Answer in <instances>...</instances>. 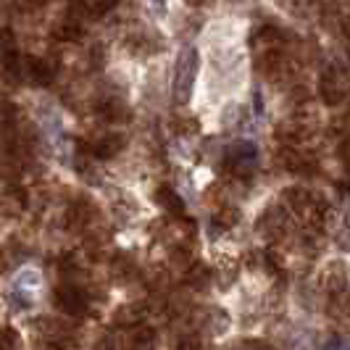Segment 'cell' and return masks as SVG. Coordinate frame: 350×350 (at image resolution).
I'll list each match as a JSON object with an SVG mask.
<instances>
[{"instance_id": "cell-20", "label": "cell", "mask_w": 350, "mask_h": 350, "mask_svg": "<svg viewBox=\"0 0 350 350\" xmlns=\"http://www.w3.org/2000/svg\"><path fill=\"white\" fill-rule=\"evenodd\" d=\"M0 263H3V258H0ZM0 269H3V266H0Z\"/></svg>"}, {"instance_id": "cell-9", "label": "cell", "mask_w": 350, "mask_h": 350, "mask_svg": "<svg viewBox=\"0 0 350 350\" xmlns=\"http://www.w3.org/2000/svg\"><path fill=\"white\" fill-rule=\"evenodd\" d=\"M24 206H27V193L24 190H18V187H11L8 193L0 198V208L5 211V213H21L24 211Z\"/></svg>"}, {"instance_id": "cell-2", "label": "cell", "mask_w": 350, "mask_h": 350, "mask_svg": "<svg viewBox=\"0 0 350 350\" xmlns=\"http://www.w3.org/2000/svg\"><path fill=\"white\" fill-rule=\"evenodd\" d=\"M319 92H321V100L327 105H340L348 95V79L340 69H329L321 74L319 79Z\"/></svg>"}, {"instance_id": "cell-3", "label": "cell", "mask_w": 350, "mask_h": 350, "mask_svg": "<svg viewBox=\"0 0 350 350\" xmlns=\"http://www.w3.org/2000/svg\"><path fill=\"white\" fill-rule=\"evenodd\" d=\"M256 163V148L250 142H237L234 148H229L227 153V169L237 176H247Z\"/></svg>"}, {"instance_id": "cell-5", "label": "cell", "mask_w": 350, "mask_h": 350, "mask_svg": "<svg viewBox=\"0 0 350 350\" xmlns=\"http://www.w3.org/2000/svg\"><path fill=\"white\" fill-rule=\"evenodd\" d=\"M55 298H58V306H61L64 311H69V314H82V311H85V306H88L85 293H82L79 287H74V284H64V287H58Z\"/></svg>"}, {"instance_id": "cell-14", "label": "cell", "mask_w": 350, "mask_h": 350, "mask_svg": "<svg viewBox=\"0 0 350 350\" xmlns=\"http://www.w3.org/2000/svg\"><path fill=\"white\" fill-rule=\"evenodd\" d=\"M237 219H240V211H237V208H229V206L216 213V221H219L221 227H232V224H234Z\"/></svg>"}, {"instance_id": "cell-16", "label": "cell", "mask_w": 350, "mask_h": 350, "mask_svg": "<svg viewBox=\"0 0 350 350\" xmlns=\"http://www.w3.org/2000/svg\"><path fill=\"white\" fill-rule=\"evenodd\" d=\"M211 271L206 266H195L193 271H190V282H193V287H206V282H208Z\"/></svg>"}, {"instance_id": "cell-8", "label": "cell", "mask_w": 350, "mask_h": 350, "mask_svg": "<svg viewBox=\"0 0 350 350\" xmlns=\"http://www.w3.org/2000/svg\"><path fill=\"white\" fill-rule=\"evenodd\" d=\"M284 198H287V206L293 211H298V213H306V211L314 206V198H311V193L306 187H290L284 193Z\"/></svg>"}, {"instance_id": "cell-7", "label": "cell", "mask_w": 350, "mask_h": 350, "mask_svg": "<svg viewBox=\"0 0 350 350\" xmlns=\"http://www.w3.org/2000/svg\"><path fill=\"white\" fill-rule=\"evenodd\" d=\"M55 35L61 37L64 42H77V40H82V35H85L82 18H77V16H71V14H66V18H64V21L58 24Z\"/></svg>"}, {"instance_id": "cell-1", "label": "cell", "mask_w": 350, "mask_h": 350, "mask_svg": "<svg viewBox=\"0 0 350 350\" xmlns=\"http://www.w3.org/2000/svg\"><path fill=\"white\" fill-rule=\"evenodd\" d=\"M195 74H198V53L193 48L179 55L176 61V74H174V95L179 103H187L190 100V92L195 85Z\"/></svg>"}, {"instance_id": "cell-15", "label": "cell", "mask_w": 350, "mask_h": 350, "mask_svg": "<svg viewBox=\"0 0 350 350\" xmlns=\"http://www.w3.org/2000/svg\"><path fill=\"white\" fill-rule=\"evenodd\" d=\"M0 350H18V337L14 329H3L0 332Z\"/></svg>"}, {"instance_id": "cell-12", "label": "cell", "mask_w": 350, "mask_h": 350, "mask_svg": "<svg viewBox=\"0 0 350 350\" xmlns=\"http://www.w3.org/2000/svg\"><path fill=\"white\" fill-rule=\"evenodd\" d=\"M129 350H153V332L145 327H137L129 334Z\"/></svg>"}, {"instance_id": "cell-19", "label": "cell", "mask_w": 350, "mask_h": 350, "mask_svg": "<svg viewBox=\"0 0 350 350\" xmlns=\"http://www.w3.org/2000/svg\"><path fill=\"white\" fill-rule=\"evenodd\" d=\"M187 3H190V5H200V3H203V0H187Z\"/></svg>"}, {"instance_id": "cell-11", "label": "cell", "mask_w": 350, "mask_h": 350, "mask_svg": "<svg viewBox=\"0 0 350 350\" xmlns=\"http://www.w3.org/2000/svg\"><path fill=\"white\" fill-rule=\"evenodd\" d=\"M126 45H129V51L135 53V55H148V53L161 51V45H153V37L148 35V32H135L126 40Z\"/></svg>"}, {"instance_id": "cell-17", "label": "cell", "mask_w": 350, "mask_h": 350, "mask_svg": "<svg viewBox=\"0 0 350 350\" xmlns=\"http://www.w3.org/2000/svg\"><path fill=\"white\" fill-rule=\"evenodd\" d=\"M16 3L21 11H37V8H42L48 0H16Z\"/></svg>"}, {"instance_id": "cell-10", "label": "cell", "mask_w": 350, "mask_h": 350, "mask_svg": "<svg viewBox=\"0 0 350 350\" xmlns=\"http://www.w3.org/2000/svg\"><path fill=\"white\" fill-rule=\"evenodd\" d=\"M156 198H158V203L169 211L172 216H182V213H185V203H182V198H179L172 187H161L156 193Z\"/></svg>"}, {"instance_id": "cell-18", "label": "cell", "mask_w": 350, "mask_h": 350, "mask_svg": "<svg viewBox=\"0 0 350 350\" xmlns=\"http://www.w3.org/2000/svg\"><path fill=\"white\" fill-rule=\"evenodd\" d=\"M95 350H113V342H111V340H100V342L95 345Z\"/></svg>"}, {"instance_id": "cell-13", "label": "cell", "mask_w": 350, "mask_h": 350, "mask_svg": "<svg viewBox=\"0 0 350 350\" xmlns=\"http://www.w3.org/2000/svg\"><path fill=\"white\" fill-rule=\"evenodd\" d=\"M172 126H174L176 135H193V132H198V119L195 116H174L172 119Z\"/></svg>"}, {"instance_id": "cell-6", "label": "cell", "mask_w": 350, "mask_h": 350, "mask_svg": "<svg viewBox=\"0 0 350 350\" xmlns=\"http://www.w3.org/2000/svg\"><path fill=\"white\" fill-rule=\"evenodd\" d=\"M95 111H98V116L108 124L126 122V119H129V108H126V103H124L122 98H105V100L98 103Z\"/></svg>"}, {"instance_id": "cell-4", "label": "cell", "mask_w": 350, "mask_h": 350, "mask_svg": "<svg viewBox=\"0 0 350 350\" xmlns=\"http://www.w3.org/2000/svg\"><path fill=\"white\" fill-rule=\"evenodd\" d=\"M124 145H126V137H124V135H119V132H108V135L98 137V140L90 145V153H92L95 158H113L122 153Z\"/></svg>"}]
</instances>
